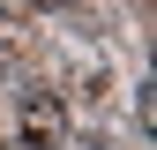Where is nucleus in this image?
Here are the masks:
<instances>
[{
  "mask_svg": "<svg viewBox=\"0 0 157 150\" xmlns=\"http://www.w3.org/2000/svg\"><path fill=\"white\" fill-rule=\"evenodd\" d=\"M23 128H30V143H37V150H60V143H67L60 105H52V98H30V105H23Z\"/></svg>",
  "mask_w": 157,
  "mask_h": 150,
  "instance_id": "nucleus-1",
  "label": "nucleus"
}]
</instances>
